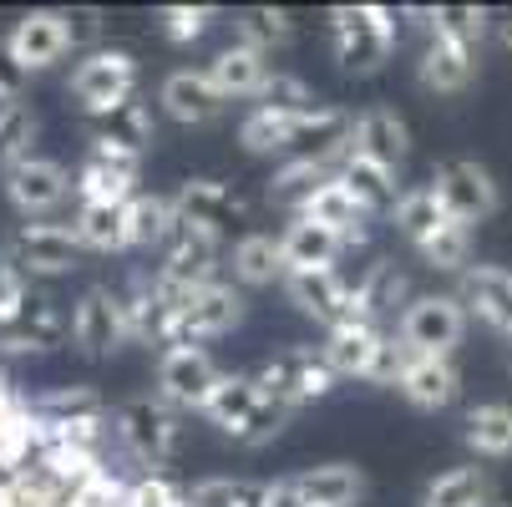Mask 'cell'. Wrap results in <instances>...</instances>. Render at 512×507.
I'll list each match as a JSON object with an SVG mask.
<instances>
[{
	"label": "cell",
	"mask_w": 512,
	"mask_h": 507,
	"mask_svg": "<svg viewBox=\"0 0 512 507\" xmlns=\"http://www.w3.org/2000/svg\"><path fill=\"white\" fill-rule=\"evenodd\" d=\"M203 416L224 431L229 442H239V447H264V442H274L279 431L289 426V416H295V411L264 401V391H259L254 376H229V371H224V381H218V391L208 396Z\"/></svg>",
	"instance_id": "cell-1"
},
{
	"label": "cell",
	"mask_w": 512,
	"mask_h": 507,
	"mask_svg": "<svg viewBox=\"0 0 512 507\" xmlns=\"http://www.w3.org/2000/svg\"><path fill=\"white\" fill-rule=\"evenodd\" d=\"M112 431L142 467H168L183 452V411H173L158 396H137L112 411Z\"/></svg>",
	"instance_id": "cell-2"
},
{
	"label": "cell",
	"mask_w": 512,
	"mask_h": 507,
	"mask_svg": "<svg viewBox=\"0 0 512 507\" xmlns=\"http://www.w3.org/2000/svg\"><path fill=\"white\" fill-rule=\"evenodd\" d=\"M330 36H335V61L350 77H371L396 51V21L381 6H335Z\"/></svg>",
	"instance_id": "cell-3"
},
{
	"label": "cell",
	"mask_w": 512,
	"mask_h": 507,
	"mask_svg": "<svg viewBox=\"0 0 512 507\" xmlns=\"http://www.w3.org/2000/svg\"><path fill=\"white\" fill-rule=\"evenodd\" d=\"M254 381H259L264 401H274L284 411H300V406L330 396V386L340 376L330 371V360L315 345H289V350H279V355L264 360V366L254 371Z\"/></svg>",
	"instance_id": "cell-4"
},
{
	"label": "cell",
	"mask_w": 512,
	"mask_h": 507,
	"mask_svg": "<svg viewBox=\"0 0 512 507\" xmlns=\"http://www.w3.org/2000/svg\"><path fill=\"white\" fill-rule=\"evenodd\" d=\"M82 239H77V229L71 224H61V219H41V224H21L11 239H6V259L11 269H21L31 284L36 279H61V274H71L82 264Z\"/></svg>",
	"instance_id": "cell-5"
},
{
	"label": "cell",
	"mask_w": 512,
	"mask_h": 507,
	"mask_svg": "<svg viewBox=\"0 0 512 507\" xmlns=\"http://www.w3.org/2000/svg\"><path fill=\"white\" fill-rule=\"evenodd\" d=\"M137 56L122 51V46H102V51H87L77 66H71V97L87 107V117H102L122 102L137 97Z\"/></svg>",
	"instance_id": "cell-6"
},
{
	"label": "cell",
	"mask_w": 512,
	"mask_h": 507,
	"mask_svg": "<svg viewBox=\"0 0 512 507\" xmlns=\"http://www.w3.org/2000/svg\"><path fill=\"white\" fill-rule=\"evenodd\" d=\"M244 315H249V300H244L239 284H224V279L203 284V289H193V295L173 310V320H168V345L218 340V335H229Z\"/></svg>",
	"instance_id": "cell-7"
},
{
	"label": "cell",
	"mask_w": 512,
	"mask_h": 507,
	"mask_svg": "<svg viewBox=\"0 0 512 507\" xmlns=\"http://www.w3.org/2000/svg\"><path fill=\"white\" fill-rule=\"evenodd\" d=\"M472 315L462 310L457 295H416L401 315H396V335L416 350V355H447L467 340Z\"/></svg>",
	"instance_id": "cell-8"
},
{
	"label": "cell",
	"mask_w": 512,
	"mask_h": 507,
	"mask_svg": "<svg viewBox=\"0 0 512 507\" xmlns=\"http://www.w3.org/2000/svg\"><path fill=\"white\" fill-rule=\"evenodd\" d=\"M431 188H436V198L447 203L452 219L467 224V229L487 224L492 213L502 208V188H497V178L477 158H447V163H436Z\"/></svg>",
	"instance_id": "cell-9"
},
{
	"label": "cell",
	"mask_w": 512,
	"mask_h": 507,
	"mask_svg": "<svg viewBox=\"0 0 512 507\" xmlns=\"http://www.w3.org/2000/svg\"><path fill=\"white\" fill-rule=\"evenodd\" d=\"M224 371L213 366V355L203 345H168L158 355V401H168L173 411H203L208 396L218 391Z\"/></svg>",
	"instance_id": "cell-10"
},
{
	"label": "cell",
	"mask_w": 512,
	"mask_h": 507,
	"mask_svg": "<svg viewBox=\"0 0 512 507\" xmlns=\"http://www.w3.org/2000/svg\"><path fill=\"white\" fill-rule=\"evenodd\" d=\"M224 269H229L224 234L198 229V224H178V234L163 249L158 279H168L173 289H203V284H218V274H224Z\"/></svg>",
	"instance_id": "cell-11"
},
{
	"label": "cell",
	"mask_w": 512,
	"mask_h": 507,
	"mask_svg": "<svg viewBox=\"0 0 512 507\" xmlns=\"http://www.w3.org/2000/svg\"><path fill=\"white\" fill-rule=\"evenodd\" d=\"M132 340V330H127V305H122V295H112V289H87V295L71 305V345H77L82 355H92V360H107V355H117L122 345Z\"/></svg>",
	"instance_id": "cell-12"
},
{
	"label": "cell",
	"mask_w": 512,
	"mask_h": 507,
	"mask_svg": "<svg viewBox=\"0 0 512 507\" xmlns=\"http://www.w3.org/2000/svg\"><path fill=\"white\" fill-rule=\"evenodd\" d=\"M279 289H284V300L295 305L300 315H310L325 330L355 320V284H345L340 269H295Z\"/></svg>",
	"instance_id": "cell-13"
},
{
	"label": "cell",
	"mask_w": 512,
	"mask_h": 507,
	"mask_svg": "<svg viewBox=\"0 0 512 507\" xmlns=\"http://www.w3.org/2000/svg\"><path fill=\"white\" fill-rule=\"evenodd\" d=\"M472 82H477V46L447 31H426V46L416 61V87L431 97H462Z\"/></svg>",
	"instance_id": "cell-14"
},
{
	"label": "cell",
	"mask_w": 512,
	"mask_h": 507,
	"mask_svg": "<svg viewBox=\"0 0 512 507\" xmlns=\"http://www.w3.org/2000/svg\"><path fill=\"white\" fill-rule=\"evenodd\" d=\"M71 188H77V178H71L56 158H31V163L6 173V198H11V208L21 213L26 224L51 219V213L66 203Z\"/></svg>",
	"instance_id": "cell-15"
},
{
	"label": "cell",
	"mask_w": 512,
	"mask_h": 507,
	"mask_svg": "<svg viewBox=\"0 0 512 507\" xmlns=\"http://www.w3.org/2000/svg\"><path fill=\"white\" fill-rule=\"evenodd\" d=\"M66 335H71V320L61 315V305L46 295L41 284H31L26 305L11 320H0V350L6 355H36V350L61 345Z\"/></svg>",
	"instance_id": "cell-16"
},
{
	"label": "cell",
	"mask_w": 512,
	"mask_h": 507,
	"mask_svg": "<svg viewBox=\"0 0 512 507\" xmlns=\"http://www.w3.org/2000/svg\"><path fill=\"white\" fill-rule=\"evenodd\" d=\"M71 51V31H66V11H26L11 36H6V56L26 71H51L56 61H66Z\"/></svg>",
	"instance_id": "cell-17"
},
{
	"label": "cell",
	"mask_w": 512,
	"mask_h": 507,
	"mask_svg": "<svg viewBox=\"0 0 512 507\" xmlns=\"http://www.w3.org/2000/svg\"><path fill=\"white\" fill-rule=\"evenodd\" d=\"M158 107L173 122H183V127H208V122L224 117L229 97L213 87L208 66H178V71H168L163 87H158Z\"/></svg>",
	"instance_id": "cell-18"
},
{
	"label": "cell",
	"mask_w": 512,
	"mask_h": 507,
	"mask_svg": "<svg viewBox=\"0 0 512 507\" xmlns=\"http://www.w3.org/2000/svg\"><path fill=\"white\" fill-rule=\"evenodd\" d=\"M457 300L472 320H482L487 330L512 340V269L502 264H472L457 279Z\"/></svg>",
	"instance_id": "cell-19"
},
{
	"label": "cell",
	"mask_w": 512,
	"mask_h": 507,
	"mask_svg": "<svg viewBox=\"0 0 512 507\" xmlns=\"http://www.w3.org/2000/svg\"><path fill=\"white\" fill-rule=\"evenodd\" d=\"M153 132H158L153 127V107L142 97H132V102H122V107H112V112L87 122L92 153H117V158H142V148L153 142Z\"/></svg>",
	"instance_id": "cell-20"
},
{
	"label": "cell",
	"mask_w": 512,
	"mask_h": 507,
	"mask_svg": "<svg viewBox=\"0 0 512 507\" xmlns=\"http://www.w3.org/2000/svg\"><path fill=\"white\" fill-rule=\"evenodd\" d=\"M173 203H178V219L183 224H198V229H213V234H224L229 224H239L244 213H249V203H244L239 188L213 183V178H188L173 193Z\"/></svg>",
	"instance_id": "cell-21"
},
{
	"label": "cell",
	"mask_w": 512,
	"mask_h": 507,
	"mask_svg": "<svg viewBox=\"0 0 512 507\" xmlns=\"http://www.w3.org/2000/svg\"><path fill=\"white\" fill-rule=\"evenodd\" d=\"M350 153L360 158H376L386 168H401L411 158V127L396 107H365L355 112V127H350Z\"/></svg>",
	"instance_id": "cell-22"
},
{
	"label": "cell",
	"mask_w": 512,
	"mask_h": 507,
	"mask_svg": "<svg viewBox=\"0 0 512 507\" xmlns=\"http://www.w3.org/2000/svg\"><path fill=\"white\" fill-rule=\"evenodd\" d=\"M381 345H386V330H381L376 320H360V315H355V320L325 330L320 355L330 360V371H335V376H360V381H371Z\"/></svg>",
	"instance_id": "cell-23"
},
{
	"label": "cell",
	"mask_w": 512,
	"mask_h": 507,
	"mask_svg": "<svg viewBox=\"0 0 512 507\" xmlns=\"http://www.w3.org/2000/svg\"><path fill=\"white\" fill-rule=\"evenodd\" d=\"M396 391L416 411H447L462 396V376L447 355H411V366L401 371Z\"/></svg>",
	"instance_id": "cell-24"
},
{
	"label": "cell",
	"mask_w": 512,
	"mask_h": 507,
	"mask_svg": "<svg viewBox=\"0 0 512 507\" xmlns=\"http://www.w3.org/2000/svg\"><path fill=\"white\" fill-rule=\"evenodd\" d=\"M137 173H142V158L87 153V163L77 168V193H82V203H112V208H127V203L137 198Z\"/></svg>",
	"instance_id": "cell-25"
},
{
	"label": "cell",
	"mask_w": 512,
	"mask_h": 507,
	"mask_svg": "<svg viewBox=\"0 0 512 507\" xmlns=\"http://www.w3.org/2000/svg\"><path fill=\"white\" fill-rule=\"evenodd\" d=\"M340 168H345V158H284V163L274 168V178L264 183V198L300 213L325 183L340 178Z\"/></svg>",
	"instance_id": "cell-26"
},
{
	"label": "cell",
	"mask_w": 512,
	"mask_h": 507,
	"mask_svg": "<svg viewBox=\"0 0 512 507\" xmlns=\"http://www.w3.org/2000/svg\"><path fill=\"white\" fill-rule=\"evenodd\" d=\"M229 274L239 289H269V284H284L289 279V259H284V244L279 234H244L234 239L229 249Z\"/></svg>",
	"instance_id": "cell-27"
},
{
	"label": "cell",
	"mask_w": 512,
	"mask_h": 507,
	"mask_svg": "<svg viewBox=\"0 0 512 507\" xmlns=\"http://www.w3.org/2000/svg\"><path fill=\"white\" fill-rule=\"evenodd\" d=\"M295 219H310V224H325L330 234H340L345 239V249H355V244H365V219H371V213H365V203L350 193V183L345 178H335V183H325Z\"/></svg>",
	"instance_id": "cell-28"
},
{
	"label": "cell",
	"mask_w": 512,
	"mask_h": 507,
	"mask_svg": "<svg viewBox=\"0 0 512 507\" xmlns=\"http://www.w3.org/2000/svg\"><path fill=\"white\" fill-rule=\"evenodd\" d=\"M208 77H213V87L224 92L229 102L234 97H254L259 102V92H264V82L274 77V71H269V56L264 51L234 41V46H224V51L208 61Z\"/></svg>",
	"instance_id": "cell-29"
},
{
	"label": "cell",
	"mask_w": 512,
	"mask_h": 507,
	"mask_svg": "<svg viewBox=\"0 0 512 507\" xmlns=\"http://www.w3.org/2000/svg\"><path fill=\"white\" fill-rule=\"evenodd\" d=\"M178 203H173V193H137L132 203H127V239H132V249H148V254H163L168 249V239L178 234Z\"/></svg>",
	"instance_id": "cell-30"
},
{
	"label": "cell",
	"mask_w": 512,
	"mask_h": 507,
	"mask_svg": "<svg viewBox=\"0 0 512 507\" xmlns=\"http://www.w3.org/2000/svg\"><path fill=\"white\" fill-rule=\"evenodd\" d=\"M295 487L305 507H350L365 492V472L350 462H320V467H305Z\"/></svg>",
	"instance_id": "cell-31"
},
{
	"label": "cell",
	"mask_w": 512,
	"mask_h": 507,
	"mask_svg": "<svg viewBox=\"0 0 512 507\" xmlns=\"http://www.w3.org/2000/svg\"><path fill=\"white\" fill-rule=\"evenodd\" d=\"M462 442L467 452H477L482 462H502L512 457V406L507 401H482L462 416Z\"/></svg>",
	"instance_id": "cell-32"
},
{
	"label": "cell",
	"mask_w": 512,
	"mask_h": 507,
	"mask_svg": "<svg viewBox=\"0 0 512 507\" xmlns=\"http://www.w3.org/2000/svg\"><path fill=\"white\" fill-rule=\"evenodd\" d=\"M279 244H284L289 274H295V269H335V259L345 254V239L330 234L325 224H310V219H289Z\"/></svg>",
	"instance_id": "cell-33"
},
{
	"label": "cell",
	"mask_w": 512,
	"mask_h": 507,
	"mask_svg": "<svg viewBox=\"0 0 512 507\" xmlns=\"http://www.w3.org/2000/svg\"><path fill=\"white\" fill-rule=\"evenodd\" d=\"M391 224H396V234L411 244V249H421L442 224H452V213H447V203L436 198V188L426 183V188H406L401 198H396V208H391Z\"/></svg>",
	"instance_id": "cell-34"
},
{
	"label": "cell",
	"mask_w": 512,
	"mask_h": 507,
	"mask_svg": "<svg viewBox=\"0 0 512 507\" xmlns=\"http://www.w3.org/2000/svg\"><path fill=\"white\" fill-rule=\"evenodd\" d=\"M411 284H406V274L391 264V259H376L371 269H365V279H355V315L360 320H381L386 310H406L411 300Z\"/></svg>",
	"instance_id": "cell-35"
},
{
	"label": "cell",
	"mask_w": 512,
	"mask_h": 507,
	"mask_svg": "<svg viewBox=\"0 0 512 507\" xmlns=\"http://www.w3.org/2000/svg\"><path fill=\"white\" fill-rule=\"evenodd\" d=\"M492 477L482 467H452L442 477H431L421 492V507H492Z\"/></svg>",
	"instance_id": "cell-36"
},
{
	"label": "cell",
	"mask_w": 512,
	"mask_h": 507,
	"mask_svg": "<svg viewBox=\"0 0 512 507\" xmlns=\"http://www.w3.org/2000/svg\"><path fill=\"white\" fill-rule=\"evenodd\" d=\"M71 229H77L87 254H122V249H132V239H127V208H112V203H82L77 219H71Z\"/></svg>",
	"instance_id": "cell-37"
},
{
	"label": "cell",
	"mask_w": 512,
	"mask_h": 507,
	"mask_svg": "<svg viewBox=\"0 0 512 507\" xmlns=\"http://www.w3.org/2000/svg\"><path fill=\"white\" fill-rule=\"evenodd\" d=\"M340 178H345L350 193L365 203V213H391L396 198H401V188H396V168H386V163H376V158L350 153L345 168H340Z\"/></svg>",
	"instance_id": "cell-38"
},
{
	"label": "cell",
	"mask_w": 512,
	"mask_h": 507,
	"mask_svg": "<svg viewBox=\"0 0 512 507\" xmlns=\"http://www.w3.org/2000/svg\"><path fill=\"white\" fill-rule=\"evenodd\" d=\"M234 41H244V46H254V51H264V56H274V51H284L289 41H295V16L274 11V6L244 11V16H234Z\"/></svg>",
	"instance_id": "cell-39"
},
{
	"label": "cell",
	"mask_w": 512,
	"mask_h": 507,
	"mask_svg": "<svg viewBox=\"0 0 512 507\" xmlns=\"http://www.w3.org/2000/svg\"><path fill=\"white\" fill-rule=\"evenodd\" d=\"M416 254H421V264H426V269H436V274H457V279H462V274L472 269V229L452 219V224L436 229Z\"/></svg>",
	"instance_id": "cell-40"
},
{
	"label": "cell",
	"mask_w": 512,
	"mask_h": 507,
	"mask_svg": "<svg viewBox=\"0 0 512 507\" xmlns=\"http://www.w3.org/2000/svg\"><path fill=\"white\" fill-rule=\"evenodd\" d=\"M36 158V112L31 102H16L0 112V173H11Z\"/></svg>",
	"instance_id": "cell-41"
},
{
	"label": "cell",
	"mask_w": 512,
	"mask_h": 507,
	"mask_svg": "<svg viewBox=\"0 0 512 507\" xmlns=\"http://www.w3.org/2000/svg\"><path fill=\"white\" fill-rule=\"evenodd\" d=\"M41 401V411L46 416H56V421H107L112 411H107V401L92 391V386H56V391H46V396H36Z\"/></svg>",
	"instance_id": "cell-42"
},
{
	"label": "cell",
	"mask_w": 512,
	"mask_h": 507,
	"mask_svg": "<svg viewBox=\"0 0 512 507\" xmlns=\"http://www.w3.org/2000/svg\"><path fill=\"white\" fill-rule=\"evenodd\" d=\"M188 502L193 507H259L264 487L244 482V477H203V482L188 487Z\"/></svg>",
	"instance_id": "cell-43"
},
{
	"label": "cell",
	"mask_w": 512,
	"mask_h": 507,
	"mask_svg": "<svg viewBox=\"0 0 512 507\" xmlns=\"http://www.w3.org/2000/svg\"><path fill=\"white\" fill-rule=\"evenodd\" d=\"M259 107H274V112H289V117H310V112H320L315 92H310L300 77H289V71H274V77L264 82Z\"/></svg>",
	"instance_id": "cell-44"
},
{
	"label": "cell",
	"mask_w": 512,
	"mask_h": 507,
	"mask_svg": "<svg viewBox=\"0 0 512 507\" xmlns=\"http://www.w3.org/2000/svg\"><path fill=\"white\" fill-rule=\"evenodd\" d=\"M213 6H168L163 16H158V31L173 41V46H188V41H198L208 26H213Z\"/></svg>",
	"instance_id": "cell-45"
},
{
	"label": "cell",
	"mask_w": 512,
	"mask_h": 507,
	"mask_svg": "<svg viewBox=\"0 0 512 507\" xmlns=\"http://www.w3.org/2000/svg\"><path fill=\"white\" fill-rule=\"evenodd\" d=\"M183 497H188V492H183V487H173V482H168V477H158V472L127 482V507H178Z\"/></svg>",
	"instance_id": "cell-46"
},
{
	"label": "cell",
	"mask_w": 512,
	"mask_h": 507,
	"mask_svg": "<svg viewBox=\"0 0 512 507\" xmlns=\"http://www.w3.org/2000/svg\"><path fill=\"white\" fill-rule=\"evenodd\" d=\"M426 31H447L467 46H482L487 36V11H431V26Z\"/></svg>",
	"instance_id": "cell-47"
},
{
	"label": "cell",
	"mask_w": 512,
	"mask_h": 507,
	"mask_svg": "<svg viewBox=\"0 0 512 507\" xmlns=\"http://www.w3.org/2000/svg\"><path fill=\"white\" fill-rule=\"evenodd\" d=\"M66 31H71V51L77 46L82 51H102V31L107 26H102V11L87 6V11H66Z\"/></svg>",
	"instance_id": "cell-48"
},
{
	"label": "cell",
	"mask_w": 512,
	"mask_h": 507,
	"mask_svg": "<svg viewBox=\"0 0 512 507\" xmlns=\"http://www.w3.org/2000/svg\"><path fill=\"white\" fill-rule=\"evenodd\" d=\"M26 295H31V279L0 259V320H11V315L26 305Z\"/></svg>",
	"instance_id": "cell-49"
},
{
	"label": "cell",
	"mask_w": 512,
	"mask_h": 507,
	"mask_svg": "<svg viewBox=\"0 0 512 507\" xmlns=\"http://www.w3.org/2000/svg\"><path fill=\"white\" fill-rule=\"evenodd\" d=\"M259 507H305V502H300V487H295V477L264 482V502H259Z\"/></svg>",
	"instance_id": "cell-50"
},
{
	"label": "cell",
	"mask_w": 512,
	"mask_h": 507,
	"mask_svg": "<svg viewBox=\"0 0 512 507\" xmlns=\"http://www.w3.org/2000/svg\"><path fill=\"white\" fill-rule=\"evenodd\" d=\"M497 41H502V51H512V16L497 21Z\"/></svg>",
	"instance_id": "cell-51"
},
{
	"label": "cell",
	"mask_w": 512,
	"mask_h": 507,
	"mask_svg": "<svg viewBox=\"0 0 512 507\" xmlns=\"http://www.w3.org/2000/svg\"><path fill=\"white\" fill-rule=\"evenodd\" d=\"M178 507H193V502H188V497H183V502H178Z\"/></svg>",
	"instance_id": "cell-52"
},
{
	"label": "cell",
	"mask_w": 512,
	"mask_h": 507,
	"mask_svg": "<svg viewBox=\"0 0 512 507\" xmlns=\"http://www.w3.org/2000/svg\"><path fill=\"white\" fill-rule=\"evenodd\" d=\"M492 507H512V502H492Z\"/></svg>",
	"instance_id": "cell-53"
}]
</instances>
